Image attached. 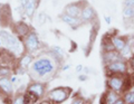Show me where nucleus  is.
I'll list each match as a JSON object with an SVG mask.
<instances>
[{
  "instance_id": "obj_15",
  "label": "nucleus",
  "mask_w": 134,
  "mask_h": 104,
  "mask_svg": "<svg viewBox=\"0 0 134 104\" xmlns=\"http://www.w3.org/2000/svg\"><path fill=\"white\" fill-rule=\"evenodd\" d=\"M16 31L19 36H26L29 34V27L25 23L19 21L16 24Z\"/></svg>"
},
{
  "instance_id": "obj_17",
  "label": "nucleus",
  "mask_w": 134,
  "mask_h": 104,
  "mask_svg": "<svg viewBox=\"0 0 134 104\" xmlns=\"http://www.w3.org/2000/svg\"><path fill=\"white\" fill-rule=\"evenodd\" d=\"M102 49H103V53H106V52H112V51H116L114 45H113L112 40H111V37H105L104 40H102Z\"/></svg>"
},
{
  "instance_id": "obj_4",
  "label": "nucleus",
  "mask_w": 134,
  "mask_h": 104,
  "mask_svg": "<svg viewBox=\"0 0 134 104\" xmlns=\"http://www.w3.org/2000/svg\"><path fill=\"white\" fill-rule=\"evenodd\" d=\"M70 93H72V89L70 87H57V89L49 91L48 97L50 101L60 104L69 97Z\"/></svg>"
},
{
  "instance_id": "obj_28",
  "label": "nucleus",
  "mask_w": 134,
  "mask_h": 104,
  "mask_svg": "<svg viewBox=\"0 0 134 104\" xmlns=\"http://www.w3.org/2000/svg\"><path fill=\"white\" fill-rule=\"evenodd\" d=\"M8 74H9L8 68H0V75H8Z\"/></svg>"
},
{
  "instance_id": "obj_33",
  "label": "nucleus",
  "mask_w": 134,
  "mask_h": 104,
  "mask_svg": "<svg viewBox=\"0 0 134 104\" xmlns=\"http://www.w3.org/2000/svg\"><path fill=\"white\" fill-rule=\"evenodd\" d=\"M20 2H21V5L25 7V6H26V3L28 2V0H20Z\"/></svg>"
},
{
  "instance_id": "obj_5",
  "label": "nucleus",
  "mask_w": 134,
  "mask_h": 104,
  "mask_svg": "<svg viewBox=\"0 0 134 104\" xmlns=\"http://www.w3.org/2000/svg\"><path fill=\"white\" fill-rule=\"evenodd\" d=\"M0 40H1V43L5 45L7 48H9L14 52H18V49L20 48V46H19L20 44H19V41L17 40L16 37L9 35L6 31L0 30Z\"/></svg>"
},
{
  "instance_id": "obj_12",
  "label": "nucleus",
  "mask_w": 134,
  "mask_h": 104,
  "mask_svg": "<svg viewBox=\"0 0 134 104\" xmlns=\"http://www.w3.org/2000/svg\"><path fill=\"white\" fill-rule=\"evenodd\" d=\"M62 20L64 23L66 24H68L70 25L74 29L75 28H77L79 25H81L83 21H82V19L81 18H76V17H72V16H69V15H67V14H64V15H62Z\"/></svg>"
},
{
  "instance_id": "obj_26",
  "label": "nucleus",
  "mask_w": 134,
  "mask_h": 104,
  "mask_svg": "<svg viewBox=\"0 0 134 104\" xmlns=\"http://www.w3.org/2000/svg\"><path fill=\"white\" fill-rule=\"evenodd\" d=\"M124 7H134V0H124Z\"/></svg>"
},
{
  "instance_id": "obj_1",
  "label": "nucleus",
  "mask_w": 134,
  "mask_h": 104,
  "mask_svg": "<svg viewBox=\"0 0 134 104\" xmlns=\"http://www.w3.org/2000/svg\"><path fill=\"white\" fill-rule=\"evenodd\" d=\"M55 69V65L49 58L41 57L35 61L31 65V70L32 73H35L38 77H44L47 74H50L53 70Z\"/></svg>"
},
{
  "instance_id": "obj_14",
  "label": "nucleus",
  "mask_w": 134,
  "mask_h": 104,
  "mask_svg": "<svg viewBox=\"0 0 134 104\" xmlns=\"http://www.w3.org/2000/svg\"><path fill=\"white\" fill-rule=\"evenodd\" d=\"M11 81L6 76H2L0 78V90L2 91L5 94H10L12 92V85Z\"/></svg>"
},
{
  "instance_id": "obj_22",
  "label": "nucleus",
  "mask_w": 134,
  "mask_h": 104,
  "mask_svg": "<svg viewBox=\"0 0 134 104\" xmlns=\"http://www.w3.org/2000/svg\"><path fill=\"white\" fill-rule=\"evenodd\" d=\"M31 62H32L31 55H25V56H23L21 59H20V66H21L23 68H26L30 65Z\"/></svg>"
},
{
  "instance_id": "obj_31",
  "label": "nucleus",
  "mask_w": 134,
  "mask_h": 104,
  "mask_svg": "<svg viewBox=\"0 0 134 104\" xmlns=\"http://www.w3.org/2000/svg\"><path fill=\"white\" fill-rule=\"evenodd\" d=\"M83 69H84L83 65H77V66H76V72H82Z\"/></svg>"
},
{
  "instance_id": "obj_20",
  "label": "nucleus",
  "mask_w": 134,
  "mask_h": 104,
  "mask_svg": "<svg viewBox=\"0 0 134 104\" xmlns=\"http://www.w3.org/2000/svg\"><path fill=\"white\" fill-rule=\"evenodd\" d=\"M121 53V55H122V57L124 58V59H126L129 61L130 58H131L133 55H132V49H131V45H130L129 43L126 44V46H125L122 51L120 52Z\"/></svg>"
},
{
  "instance_id": "obj_39",
  "label": "nucleus",
  "mask_w": 134,
  "mask_h": 104,
  "mask_svg": "<svg viewBox=\"0 0 134 104\" xmlns=\"http://www.w3.org/2000/svg\"><path fill=\"white\" fill-rule=\"evenodd\" d=\"M0 45H1V41H0Z\"/></svg>"
},
{
  "instance_id": "obj_21",
  "label": "nucleus",
  "mask_w": 134,
  "mask_h": 104,
  "mask_svg": "<svg viewBox=\"0 0 134 104\" xmlns=\"http://www.w3.org/2000/svg\"><path fill=\"white\" fill-rule=\"evenodd\" d=\"M24 98H25V103L26 104H35V102L38 100V96L28 91V92L24 95Z\"/></svg>"
},
{
  "instance_id": "obj_32",
  "label": "nucleus",
  "mask_w": 134,
  "mask_h": 104,
  "mask_svg": "<svg viewBox=\"0 0 134 104\" xmlns=\"http://www.w3.org/2000/svg\"><path fill=\"white\" fill-rule=\"evenodd\" d=\"M105 21L107 25H110L111 24V17H108V16H105Z\"/></svg>"
},
{
  "instance_id": "obj_25",
  "label": "nucleus",
  "mask_w": 134,
  "mask_h": 104,
  "mask_svg": "<svg viewBox=\"0 0 134 104\" xmlns=\"http://www.w3.org/2000/svg\"><path fill=\"white\" fill-rule=\"evenodd\" d=\"M53 49H54V51H55L57 54H58V55H59L60 57H63V56H64V52H63V49L60 48V47H57V46H54L53 47Z\"/></svg>"
},
{
  "instance_id": "obj_19",
  "label": "nucleus",
  "mask_w": 134,
  "mask_h": 104,
  "mask_svg": "<svg viewBox=\"0 0 134 104\" xmlns=\"http://www.w3.org/2000/svg\"><path fill=\"white\" fill-rule=\"evenodd\" d=\"M133 16H134V7H124L123 9V18L124 21H131L133 20Z\"/></svg>"
},
{
  "instance_id": "obj_27",
  "label": "nucleus",
  "mask_w": 134,
  "mask_h": 104,
  "mask_svg": "<svg viewBox=\"0 0 134 104\" xmlns=\"http://www.w3.org/2000/svg\"><path fill=\"white\" fill-rule=\"evenodd\" d=\"M84 103H85V100L82 98V97H77V98L74 100L72 104H84Z\"/></svg>"
},
{
  "instance_id": "obj_10",
  "label": "nucleus",
  "mask_w": 134,
  "mask_h": 104,
  "mask_svg": "<svg viewBox=\"0 0 134 104\" xmlns=\"http://www.w3.org/2000/svg\"><path fill=\"white\" fill-rule=\"evenodd\" d=\"M121 59H124V58L121 55V53L117 51L106 52L103 54V61L105 62V64H110V63H113V62L121 61Z\"/></svg>"
},
{
  "instance_id": "obj_18",
  "label": "nucleus",
  "mask_w": 134,
  "mask_h": 104,
  "mask_svg": "<svg viewBox=\"0 0 134 104\" xmlns=\"http://www.w3.org/2000/svg\"><path fill=\"white\" fill-rule=\"evenodd\" d=\"M122 97L124 98L125 104H134V86L131 90L125 91Z\"/></svg>"
},
{
  "instance_id": "obj_37",
  "label": "nucleus",
  "mask_w": 134,
  "mask_h": 104,
  "mask_svg": "<svg viewBox=\"0 0 134 104\" xmlns=\"http://www.w3.org/2000/svg\"><path fill=\"white\" fill-rule=\"evenodd\" d=\"M132 21H133V23H134V16H133V20H132Z\"/></svg>"
},
{
  "instance_id": "obj_35",
  "label": "nucleus",
  "mask_w": 134,
  "mask_h": 104,
  "mask_svg": "<svg viewBox=\"0 0 134 104\" xmlns=\"http://www.w3.org/2000/svg\"><path fill=\"white\" fill-rule=\"evenodd\" d=\"M39 104H52V102L50 101H43V102H40Z\"/></svg>"
},
{
  "instance_id": "obj_3",
  "label": "nucleus",
  "mask_w": 134,
  "mask_h": 104,
  "mask_svg": "<svg viewBox=\"0 0 134 104\" xmlns=\"http://www.w3.org/2000/svg\"><path fill=\"white\" fill-rule=\"evenodd\" d=\"M105 69L108 75H114V74L126 75V74H129V62L126 59L113 62V63L106 64Z\"/></svg>"
},
{
  "instance_id": "obj_11",
  "label": "nucleus",
  "mask_w": 134,
  "mask_h": 104,
  "mask_svg": "<svg viewBox=\"0 0 134 104\" xmlns=\"http://www.w3.org/2000/svg\"><path fill=\"white\" fill-rule=\"evenodd\" d=\"M111 40H112V43L114 45V47L117 52H121L127 44L126 37H123V36H117V35L111 36Z\"/></svg>"
},
{
  "instance_id": "obj_8",
  "label": "nucleus",
  "mask_w": 134,
  "mask_h": 104,
  "mask_svg": "<svg viewBox=\"0 0 134 104\" xmlns=\"http://www.w3.org/2000/svg\"><path fill=\"white\" fill-rule=\"evenodd\" d=\"M119 97H120V93H116L112 90H107L106 92L102 95L100 104H114Z\"/></svg>"
},
{
  "instance_id": "obj_9",
  "label": "nucleus",
  "mask_w": 134,
  "mask_h": 104,
  "mask_svg": "<svg viewBox=\"0 0 134 104\" xmlns=\"http://www.w3.org/2000/svg\"><path fill=\"white\" fill-rule=\"evenodd\" d=\"M85 7V6H84ZM84 7H81L78 3H70L65 7V14L72 16V17H76V18H81V14H82V9Z\"/></svg>"
},
{
  "instance_id": "obj_6",
  "label": "nucleus",
  "mask_w": 134,
  "mask_h": 104,
  "mask_svg": "<svg viewBox=\"0 0 134 104\" xmlns=\"http://www.w3.org/2000/svg\"><path fill=\"white\" fill-rule=\"evenodd\" d=\"M25 45H26V48L30 53L36 52L37 49L39 48L40 44H39L38 37H37V35L35 34V32H29L27 38H26V41H25Z\"/></svg>"
},
{
  "instance_id": "obj_2",
  "label": "nucleus",
  "mask_w": 134,
  "mask_h": 104,
  "mask_svg": "<svg viewBox=\"0 0 134 104\" xmlns=\"http://www.w3.org/2000/svg\"><path fill=\"white\" fill-rule=\"evenodd\" d=\"M125 80H126V75H119V74L108 75L106 81L107 89L114 91L116 93H122L124 92Z\"/></svg>"
},
{
  "instance_id": "obj_29",
  "label": "nucleus",
  "mask_w": 134,
  "mask_h": 104,
  "mask_svg": "<svg viewBox=\"0 0 134 104\" xmlns=\"http://www.w3.org/2000/svg\"><path fill=\"white\" fill-rule=\"evenodd\" d=\"M114 104H125V101H124V98H123L122 96H120L119 98H117V101H116Z\"/></svg>"
},
{
  "instance_id": "obj_13",
  "label": "nucleus",
  "mask_w": 134,
  "mask_h": 104,
  "mask_svg": "<svg viewBox=\"0 0 134 104\" xmlns=\"http://www.w3.org/2000/svg\"><path fill=\"white\" fill-rule=\"evenodd\" d=\"M28 91L34 93L35 95H37L38 97H41L45 93V86H44V84H41V83H32V84L29 85Z\"/></svg>"
},
{
  "instance_id": "obj_24",
  "label": "nucleus",
  "mask_w": 134,
  "mask_h": 104,
  "mask_svg": "<svg viewBox=\"0 0 134 104\" xmlns=\"http://www.w3.org/2000/svg\"><path fill=\"white\" fill-rule=\"evenodd\" d=\"M12 104H26V103H25L24 95H18V96H17V97L14 100Z\"/></svg>"
},
{
  "instance_id": "obj_38",
  "label": "nucleus",
  "mask_w": 134,
  "mask_h": 104,
  "mask_svg": "<svg viewBox=\"0 0 134 104\" xmlns=\"http://www.w3.org/2000/svg\"><path fill=\"white\" fill-rule=\"evenodd\" d=\"M84 104H87V103H86V102H85V103H84Z\"/></svg>"
},
{
  "instance_id": "obj_16",
  "label": "nucleus",
  "mask_w": 134,
  "mask_h": 104,
  "mask_svg": "<svg viewBox=\"0 0 134 104\" xmlns=\"http://www.w3.org/2000/svg\"><path fill=\"white\" fill-rule=\"evenodd\" d=\"M37 7V0H28V2L25 6V11H26V15L31 17L35 12V9Z\"/></svg>"
},
{
  "instance_id": "obj_36",
  "label": "nucleus",
  "mask_w": 134,
  "mask_h": 104,
  "mask_svg": "<svg viewBox=\"0 0 134 104\" xmlns=\"http://www.w3.org/2000/svg\"><path fill=\"white\" fill-rule=\"evenodd\" d=\"M10 81H11L12 83H15V82L17 81V78H16V77H12V78H11V80H10Z\"/></svg>"
},
{
  "instance_id": "obj_34",
  "label": "nucleus",
  "mask_w": 134,
  "mask_h": 104,
  "mask_svg": "<svg viewBox=\"0 0 134 104\" xmlns=\"http://www.w3.org/2000/svg\"><path fill=\"white\" fill-rule=\"evenodd\" d=\"M69 67H70V65H65L64 67H63V70H64V72H65V70H67V69H68Z\"/></svg>"
},
{
  "instance_id": "obj_7",
  "label": "nucleus",
  "mask_w": 134,
  "mask_h": 104,
  "mask_svg": "<svg viewBox=\"0 0 134 104\" xmlns=\"http://www.w3.org/2000/svg\"><path fill=\"white\" fill-rule=\"evenodd\" d=\"M95 18H96V12L94 10V8L88 6V5H86L82 9V14H81L82 21L83 23H90V21H92V20H94Z\"/></svg>"
},
{
  "instance_id": "obj_23",
  "label": "nucleus",
  "mask_w": 134,
  "mask_h": 104,
  "mask_svg": "<svg viewBox=\"0 0 134 104\" xmlns=\"http://www.w3.org/2000/svg\"><path fill=\"white\" fill-rule=\"evenodd\" d=\"M127 62H129V74L134 75V55Z\"/></svg>"
},
{
  "instance_id": "obj_30",
  "label": "nucleus",
  "mask_w": 134,
  "mask_h": 104,
  "mask_svg": "<svg viewBox=\"0 0 134 104\" xmlns=\"http://www.w3.org/2000/svg\"><path fill=\"white\" fill-rule=\"evenodd\" d=\"M78 80H79V81H82V82H85V81L87 80V75H79Z\"/></svg>"
}]
</instances>
